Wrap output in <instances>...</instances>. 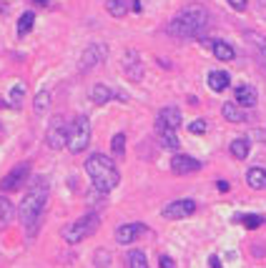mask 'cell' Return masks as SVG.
<instances>
[{"mask_svg": "<svg viewBox=\"0 0 266 268\" xmlns=\"http://www.w3.org/2000/svg\"><path fill=\"white\" fill-rule=\"evenodd\" d=\"M46 203H48V181L46 178H38L33 183V188L23 196V201L18 205V218L23 221L28 236L33 238L35 236V228H38V221L46 210Z\"/></svg>", "mask_w": 266, "mask_h": 268, "instance_id": "6da1fadb", "label": "cell"}, {"mask_svg": "<svg viewBox=\"0 0 266 268\" xmlns=\"http://www.w3.org/2000/svg\"><path fill=\"white\" fill-rule=\"evenodd\" d=\"M85 173L93 181V188L98 193H111L118 186V181H121V173H118L116 163L108 155H103V153H93L85 160Z\"/></svg>", "mask_w": 266, "mask_h": 268, "instance_id": "7a4b0ae2", "label": "cell"}, {"mask_svg": "<svg viewBox=\"0 0 266 268\" xmlns=\"http://www.w3.org/2000/svg\"><path fill=\"white\" fill-rule=\"evenodd\" d=\"M206 20H208L206 10H203L201 5H191V8L181 10V13L168 23V33H171L173 38H194V35H199L201 30H203Z\"/></svg>", "mask_w": 266, "mask_h": 268, "instance_id": "3957f363", "label": "cell"}, {"mask_svg": "<svg viewBox=\"0 0 266 268\" xmlns=\"http://www.w3.org/2000/svg\"><path fill=\"white\" fill-rule=\"evenodd\" d=\"M98 226H101V216L91 210V213L80 216L78 221H73L70 226L63 228V241H66V243H80L83 238L93 236V233L98 231Z\"/></svg>", "mask_w": 266, "mask_h": 268, "instance_id": "277c9868", "label": "cell"}, {"mask_svg": "<svg viewBox=\"0 0 266 268\" xmlns=\"http://www.w3.org/2000/svg\"><path fill=\"white\" fill-rule=\"evenodd\" d=\"M91 145V121L85 116H78L70 126V135H68V150L70 153H83Z\"/></svg>", "mask_w": 266, "mask_h": 268, "instance_id": "5b68a950", "label": "cell"}, {"mask_svg": "<svg viewBox=\"0 0 266 268\" xmlns=\"http://www.w3.org/2000/svg\"><path fill=\"white\" fill-rule=\"evenodd\" d=\"M68 135H70V128L66 126V121H63V118H56V121L48 126L46 143H48V148H53V150H61L63 145H68Z\"/></svg>", "mask_w": 266, "mask_h": 268, "instance_id": "8992f818", "label": "cell"}, {"mask_svg": "<svg viewBox=\"0 0 266 268\" xmlns=\"http://www.w3.org/2000/svg\"><path fill=\"white\" fill-rule=\"evenodd\" d=\"M28 173H30V163H18L3 181H0V191L3 193H10V191H18L23 183H25V178H28Z\"/></svg>", "mask_w": 266, "mask_h": 268, "instance_id": "52a82bcc", "label": "cell"}, {"mask_svg": "<svg viewBox=\"0 0 266 268\" xmlns=\"http://www.w3.org/2000/svg\"><path fill=\"white\" fill-rule=\"evenodd\" d=\"M163 218H168V221H179V218H189V216H194L196 213V201H191V198H181V201H173L168 203L163 210Z\"/></svg>", "mask_w": 266, "mask_h": 268, "instance_id": "ba28073f", "label": "cell"}, {"mask_svg": "<svg viewBox=\"0 0 266 268\" xmlns=\"http://www.w3.org/2000/svg\"><path fill=\"white\" fill-rule=\"evenodd\" d=\"M106 53H108L106 43H93V45H88V48L83 50V56H80L78 68H80V70H91V68H96L98 63L106 61Z\"/></svg>", "mask_w": 266, "mask_h": 268, "instance_id": "9c48e42d", "label": "cell"}, {"mask_svg": "<svg viewBox=\"0 0 266 268\" xmlns=\"http://www.w3.org/2000/svg\"><path fill=\"white\" fill-rule=\"evenodd\" d=\"M171 171H173V173H179V176L196 173V171H201V160L191 158V155L179 153V155H173V158H171Z\"/></svg>", "mask_w": 266, "mask_h": 268, "instance_id": "30bf717a", "label": "cell"}, {"mask_svg": "<svg viewBox=\"0 0 266 268\" xmlns=\"http://www.w3.org/2000/svg\"><path fill=\"white\" fill-rule=\"evenodd\" d=\"M179 126H181V111H179V108H173V105L163 108V111L158 113V118H156V128H158V131H163V128L176 131Z\"/></svg>", "mask_w": 266, "mask_h": 268, "instance_id": "8fae6325", "label": "cell"}, {"mask_svg": "<svg viewBox=\"0 0 266 268\" xmlns=\"http://www.w3.org/2000/svg\"><path fill=\"white\" fill-rule=\"evenodd\" d=\"M141 233H146V226H143V223H123V226H118V231H116V241H118L121 246H128Z\"/></svg>", "mask_w": 266, "mask_h": 268, "instance_id": "7c38bea8", "label": "cell"}, {"mask_svg": "<svg viewBox=\"0 0 266 268\" xmlns=\"http://www.w3.org/2000/svg\"><path fill=\"white\" fill-rule=\"evenodd\" d=\"M256 100H259V95H256V88L254 85L244 83V85L236 88V103L241 108H251V105H256Z\"/></svg>", "mask_w": 266, "mask_h": 268, "instance_id": "4fadbf2b", "label": "cell"}, {"mask_svg": "<svg viewBox=\"0 0 266 268\" xmlns=\"http://www.w3.org/2000/svg\"><path fill=\"white\" fill-rule=\"evenodd\" d=\"M123 68H126V75H128L131 80H141V78H143V66H141V61H138V53H136V50H128V53H126V58H123Z\"/></svg>", "mask_w": 266, "mask_h": 268, "instance_id": "5bb4252c", "label": "cell"}, {"mask_svg": "<svg viewBox=\"0 0 266 268\" xmlns=\"http://www.w3.org/2000/svg\"><path fill=\"white\" fill-rule=\"evenodd\" d=\"M203 45L211 48V53L218 58V61H234V48L226 43V40H203Z\"/></svg>", "mask_w": 266, "mask_h": 268, "instance_id": "9a60e30c", "label": "cell"}, {"mask_svg": "<svg viewBox=\"0 0 266 268\" xmlns=\"http://www.w3.org/2000/svg\"><path fill=\"white\" fill-rule=\"evenodd\" d=\"M206 80H208V88H211L213 93H221V90H226V88H229V83H231L229 73H224V70H211Z\"/></svg>", "mask_w": 266, "mask_h": 268, "instance_id": "2e32d148", "label": "cell"}, {"mask_svg": "<svg viewBox=\"0 0 266 268\" xmlns=\"http://www.w3.org/2000/svg\"><path fill=\"white\" fill-rule=\"evenodd\" d=\"M221 113H224V118H226L229 123H244V121H246V113L241 111L239 103H224Z\"/></svg>", "mask_w": 266, "mask_h": 268, "instance_id": "e0dca14e", "label": "cell"}, {"mask_svg": "<svg viewBox=\"0 0 266 268\" xmlns=\"http://www.w3.org/2000/svg\"><path fill=\"white\" fill-rule=\"evenodd\" d=\"M246 183L256 191H266V171L264 168H251L246 173Z\"/></svg>", "mask_w": 266, "mask_h": 268, "instance_id": "ac0fdd59", "label": "cell"}, {"mask_svg": "<svg viewBox=\"0 0 266 268\" xmlns=\"http://www.w3.org/2000/svg\"><path fill=\"white\" fill-rule=\"evenodd\" d=\"M111 98H113V93H111L108 85H101V83H98V85L91 88V100H93L96 105H106Z\"/></svg>", "mask_w": 266, "mask_h": 268, "instance_id": "d6986e66", "label": "cell"}, {"mask_svg": "<svg viewBox=\"0 0 266 268\" xmlns=\"http://www.w3.org/2000/svg\"><path fill=\"white\" fill-rule=\"evenodd\" d=\"M229 150H231V155H234L236 160H244V158L249 155L251 145H249V140H246V138H236V140H231Z\"/></svg>", "mask_w": 266, "mask_h": 268, "instance_id": "ffe728a7", "label": "cell"}, {"mask_svg": "<svg viewBox=\"0 0 266 268\" xmlns=\"http://www.w3.org/2000/svg\"><path fill=\"white\" fill-rule=\"evenodd\" d=\"M158 140H161V145H163L166 150H179V148H181V143H179V135H176V131H168V128L158 131Z\"/></svg>", "mask_w": 266, "mask_h": 268, "instance_id": "44dd1931", "label": "cell"}, {"mask_svg": "<svg viewBox=\"0 0 266 268\" xmlns=\"http://www.w3.org/2000/svg\"><path fill=\"white\" fill-rule=\"evenodd\" d=\"M15 213H18V210H15V205L8 201L5 196H0V228H3V226H8V223L15 218Z\"/></svg>", "mask_w": 266, "mask_h": 268, "instance_id": "7402d4cb", "label": "cell"}, {"mask_svg": "<svg viewBox=\"0 0 266 268\" xmlns=\"http://www.w3.org/2000/svg\"><path fill=\"white\" fill-rule=\"evenodd\" d=\"M48 108H51V90H40V93L35 95L33 111H35V116H43Z\"/></svg>", "mask_w": 266, "mask_h": 268, "instance_id": "603a6c76", "label": "cell"}, {"mask_svg": "<svg viewBox=\"0 0 266 268\" xmlns=\"http://www.w3.org/2000/svg\"><path fill=\"white\" fill-rule=\"evenodd\" d=\"M33 23H35V13H30V10H28V13H23V15L18 18V28H15V30H18V35H28V33H30V28H33Z\"/></svg>", "mask_w": 266, "mask_h": 268, "instance_id": "cb8c5ba5", "label": "cell"}, {"mask_svg": "<svg viewBox=\"0 0 266 268\" xmlns=\"http://www.w3.org/2000/svg\"><path fill=\"white\" fill-rule=\"evenodd\" d=\"M128 5H131V0H108V3H106V8H108V13H111L113 18L126 15V13H128Z\"/></svg>", "mask_w": 266, "mask_h": 268, "instance_id": "d4e9b609", "label": "cell"}, {"mask_svg": "<svg viewBox=\"0 0 266 268\" xmlns=\"http://www.w3.org/2000/svg\"><path fill=\"white\" fill-rule=\"evenodd\" d=\"M128 268H148V258L143 251H131L128 253Z\"/></svg>", "mask_w": 266, "mask_h": 268, "instance_id": "484cf974", "label": "cell"}, {"mask_svg": "<svg viewBox=\"0 0 266 268\" xmlns=\"http://www.w3.org/2000/svg\"><path fill=\"white\" fill-rule=\"evenodd\" d=\"M111 148H113V153H116V155H123V153H126V135H123V133H116V135H113V140H111Z\"/></svg>", "mask_w": 266, "mask_h": 268, "instance_id": "4316f807", "label": "cell"}, {"mask_svg": "<svg viewBox=\"0 0 266 268\" xmlns=\"http://www.w3.org/2000/svg\"><path fill=\"white\" fill-rule=\"evenodd\" d=\"M241 223H244L249 231H254V228H259V226L264 223V218L256 216V213H251V216H241Z\"/></svg>", "mask_w": 266, "mask_h": 268, "instance_id": "83f0119b", "label": "cell"}, {"mask_svg": "<svg viewBox=\"0 0 266 268\" xmlns=\"http://www.w3.org/2000/svg\"><path fill=\"white\" fill-rule=\"evenodd\" d=\"M23 93H25V88H23V85H13V88H10V103H13V105H20Z\"/></svg>", "mask_w": 266, "mask_h": 268, "instance_id": "f1b7e54d", "label": "cell"}, {"mask_svg": "<svg viewBox=\"0 0 266 268\" xmlns=\"http://www.w3.org/2000/svg\"><path fill=\"white\" fill-rule=\"evenodd\" d=\"M206 128H208V126H206V121H194V123H191V126H189V131H191V133L194 135H201V133H206Z\"/></svg>", "mask_w": 266, "mask_h": 268, "instance_id": "f546056e", "label": "cell"}, {"mask_svg": "<svg viewBox=\"0 0 266 268\" xmlns=\"http://www.w3.org/2000/svg\"><path fill=\"white\" fill-rule=\"evenodd\" d=\"M256 43H259V56H261V61L266 63V40L264 38H254Z\"/></svg>", "mask_w": 266, "mask_h": 268, "instance_id": "4dcf8cb0", "label": "cell"}, {"mask_svg": "<svg viewBox=\"0 0 266 268\" xmlns=\"http://www.w3.org/2000/svg\"><path fill=\"white\" fill-rule=\"evenodd\" d=\"M229 5L234 10H246V0H229Z\"/></svg>", "mask_w": 266, "mask_h": 268, "instance_id": "1f68e13d", "label": "cell"}, {"mask_svg": "<svg viewBox=\"0 0 266 268\" xmlns=\"http://www.w3.org/2000/svg\"><path fill=\"white\" fill-rule=\"evenodd\" d=\"M98 258H101V268H106V266H108V253H106V251H98L96 261H98Z\"/></svg>", "mask_w": 266, "mask_h": 268, "instance_id": "d6a6232c", "label": "cell"}, {"mask_svg": "<svg viewBox=\"0 0 266 268\" xmlns=\"http://www.w3.org/2000/svg\"><path fill=\"white\" fill-rule=\"evenodd\" d=\"M161 268H173V258H168V256H161Z\"/></svg>", "mask_w": 266, "mask_h": 268, "instance_id": "836d02e7", "label": "cell"}, {"mask_svg": "<svg viewBox=\"0 0 266 268\" xmlns=\"http://www.w3.org/2000/svg\"><path fill=\"white\" fill-rule=\"evenodd\" d=\"M208 266H211V268H221V261H218L216 256H211V258H208Z\"/></svg>", "mask_w": 266, "mask_h": 268, "instance_id": "e575fe53", "label": "cell"}, {"mask_svg": "<svg viewBox=\"0 0 266 268\" xmlns=\"http://www.w3.org/2000/svg\"><path fill=\"white\" fill-rule=\"evenodd\" d=\"M216 188H218L221 193H226V191H229V183H226V181H218V183H216Z\"/></svg>", "mask_w": 266, "mask_h": 268, "instance_id": "d590c367", "label": "cell"}, {"mask_svg": "<svg viewBox=\"0 0 266 268\" xmlns=\"http://www.w3.org/2000/svg\"><path fill=\"white\" fill-rule=\"evenodd\" d=\"M131 8L136 13H141V3H138V0H131Z\"/></svg>", "mask_w": 266, "mask_h": 268, "instance_id": "8d00e7d4", "label": "cell"}, {"mask_svg": "<svg viewBox=\"0 0 266 268\" xmlns=\"http://www.w3.org/2000/svg\"><path fill=\"white\" fill-rule=\"evenodd\" d=\"M256 3H259V5H266V0H256Z\"/></svg>", "mask_w": 266, "mask_h": 268, "instance_id": "74e56055", "label": "cell"}, {"mask_svg": "<svg viewBox=\"0 0 266 268\" xmlns=\"http://www.w3.org/2000/svg\"><path fill=\"white\" fill-rule=\"evenodd\" d=\"M38 3H40V5H43V3H48V0H38Z\"/></svg>", "mask_w": 266, "mask_h": 268, "instance_id": "f35d334b", "label": "cell"}]
</instances>
